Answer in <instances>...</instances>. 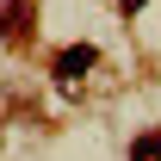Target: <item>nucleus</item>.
<instances>
[{
    "mask_svg": "<svg viewBox=\"0 0 161 161\" xmlns=\"http://www.w3.org/2000/svg\"><path fill=\"white\" fill-rule=\"evenodd\" d=\"M118 6H142V0H118Z\"/></svg>",
    "mask_w": 161,
    "mask_h": 161,
    "instance_id": "7ed1b4c3",
    "label": "nucleus"
},
{
    "mask_svg": "<svg viewBox=\"0 0 161 161\" xmlns=\"http://www.w3.org/2000/svg\"><path fill=\"white\" fill-rule=\"evenodd\" d=\"M87 68H93V50H87V43L56 56V80H75V75H87Z\"/></svg>",
    "mask_w": 161,
    "mask_h": 161,
    "instance_id": "f257e3e1",
    "label": "nucleus"
},
{
    "mask_svg": "<svg viewBox=\"0 0 161 161\" xmlns=\"http://www.w3.org/2000/svg\"><path fill=\"white\" fill-rule=\"evenodd\" d=\"M130 161H161V130H149V136L130 142Z\"/></svg>",
    "mask_w": 161,
    "mask_h": 161,
    "instance_id": "f03ea898",
    "label": "nucleus"
}]
</instances>
